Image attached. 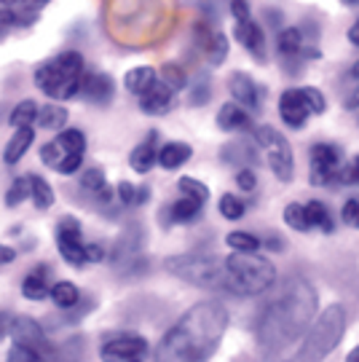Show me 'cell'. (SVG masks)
<instances>
[{
  "instance_id": "1",
  "label": "cell",
  "mask_w": 359,
  "mask_h": 362,
  "mask_svg": "<svg viewBox=\"0 0 359 362\" xmlns=\"http://www.w3.org/2000/svg\"><path fill=\"white\" fill-rule=\"evenodd\" d=\"M317 314V293L308 282L293 279L257 320V341L266 354H279L284 346L303 336Z\"/></svg>"
},
{
  "instance_id": "2",
  "label": "cell",
  "mask_w": 359,
  "mask_h": 362,
  "mask_svg": "<svg viewBox=\"0 0 359 362\" xmlns=\"http://www.w3.org/2000/svg\"><path fill=\"white\" fill-rule=\"evenodd\" d=\"M228 327V311L218 300H204L188 309L158 344L161 360H206L212 357Z\"/></svg>"
},
{
  "instance_id": "3",
  "label": "cell",
  "mask_w": 359,
  "mask_h": 362,
  "mask_svg": "<svg viewBox=\"0 0 359 362\" xmlns=\"http://www.w3.org/2000/svg\"><path fill=\"white\" fill-rule=\"evenodd\" d=\"M225 293L233 296H263L276 282V266L257 252H233L223 260Z\"/></svg>"
},
{
  "instance_id": "4",
  "label": "cell",
  "mask_w": 359,
  "mask_h": 362,
  "mask_svg": "<svg viewBox=\"0 0 359 362\" xmlns=\"http://www.w3.org/2000/svg\"><path fill=\"white\" fill-rule=\"evenodd\" d=\"M83 73H86L83 70V57L78 52H62L35 70V86L49 100L64 103V100L78 97Z\"/></svg>"
},
{
  "instance_id": "5",
  "label": "cell",
  "mask_w": 359,
  "mask_h": 362,
  "mask_svg": "<svg viewBox=\"0 0 359 362\" xmlns=\"http://www.w3.org/2000/svg\"><path fill=\"white\" fill-rule=\"evenodd\" d=\"M346 333V311L343 306H330L322 311V317L306 330L303 346L298 351V360H322L341 344V338Z\"/></svg>"
},
{
  "instance_id": "6",
  "label": "cell",
  "mask_w": 359,
  "mask_h": 362,
  "mask_svg": "<svg viewBox=\"0 0 359 362\" xmlns=\"http://www.w3.org/2000/svg\"><path fill=\"white\" fill-rule=\"evenodd\" d=\"M167 272L193 287L225 290V266L212 255H175L167 260Z\"/></svg>"
},
{
  "instance_id": "7",
  "label": "cell",
  "mask_w": 359,
  "mask_h": 362,
  "mask_svg": "<svg viewBox=\"0 0 359 362\" xmlns=\"http://www.w3.org/2000/svg\"><path fill=\"white\" fill-rule=\"evenodd\" d=\"M86 153V137L81 129H64L54 137L52 143L40 148V161L46 167H52L59 175H73L83 164Z\"/></svg>"
},
{
  "instance_id": "8",
  "label": "cell",
  "mask_w": 359,
  "mask_h": 362,
  "mask_svg": "<svg viewBox=\"0 0 359 362\" xmlns=\"http://www.w3.org/2000/svg\"><path fill=\"white\" fill-rule=\"evenodd\" d=\"M257 145L266 151V161H269L271 172L279 177L282 182H290L295 177V158H293V148L284 140L279 132L269 127V124H260L252 129Z\"/></svg>"
},
{
  "instance_id": "9",
  "label": "cell",
  "mask_w": 359,
  "mask_h": 362,
  "mask_svg": "<svg viewBox=\"0 0 359 362\" xmlns=\"http://www.w3.org/2000/svg\"><path fill=\"white\" fill-rule=\"evenodd\" d=\"M228 91H231L233 103H239L252 116H257L263 110V97L269 94L266 86H260L255 78L242 73V70L231 73V78H228Z\"/></svg>"
},
{
  "instance_id": "10",
  "label": "cell",
  "mask_w": 359,
  "mask_h": 362,
  "mask_svg": "<svg viewBox=\"0 0 359 362\" xmlns=\"http://www.w3.org/2000/svg\"><path fill=\"white\" fill-rule=\"evenodd\" d=\"M341 172V148L338 145L317 143L311 148V182L314 185H330L338 180Z\"/></svg>"
},
{
  "instance_id": "11",
  "label": "cell",
  "mask_w": 359,
  "mask_h": 362,
  "mask_svg": "<svg viewBox=\"0 0 359 362\" xmlns=\"http://www.w3.org/2000/svg\"><path fill=\"white\" fill-rule=\"evenodd\" d=\"M148 354V341L134 333H116L102 344V360L131 362Z\"/></svg>"
},
{
  "instance_id": "12",
  "label": "cell",
  "mask_w": 359,
  "mask_h": 362,
  "mask_svg": "<svg viewBox=\"0 0 359 362\" xmlns=\"http://www.w3.org/2000/svg\"><path fill=\"white\" fill-rule=\"evenodd\" d=\"M57 247L64 263L70 266H83L86 263V252H83V242H81V223L76 218H64L57 226Z\"/></svg>"
},
{
  "instance_id": "13",
  "label": "cell",
  "mask_w": 359,
  "mask_h": 362,
  "mask_svg": "<svg viewBox=\"0 0 359 362\" xmlns=\"http://www.w3.org/2000/svg\"><path fill=\"white\" fill-rule=\"evenodd\" d=\"M8 333H11L13 344H19V346L35 349L38 354H43V357H49V354H52V344H49V338H46V333H43L40 322H35L33 317H13Z\"/></svg>"
},
{
  "instance_id": "14",
  "label": "cell",
  "mask_w": 359,
  "mask_h": 362,
  "mask_svg": "<svg viewBox=\"0 0 359 362\" xmlns=\"http://www.w3.org/2000/svg\"><path fill=\"white\" fill-rule=\"evenodd\" d=\"M276 49H279V57H282L284 70H290L293 76L300 73V65H303V49H306V40H303V33L298 27H287V30H279V38H276Z\"/></svg>"
},
{
  "instance_id": "15",
  "label": "cell",
  "mask_w": 359,
  "mask_h": 362,
  "mask_svg": "<svg viewBox=\"0 0 359 362\" xmlns=\"http://www.w3.org/2000/svg\"><path fill=\"white\" fill-rule=\"evenodd\" d=\"M279 116L290 129H300L306 124V118L311 116V107H308L306 91L303 89H287L279 97Z\"/></svg>"
},
{
  "instance_id": "16",
  "label": "cell",
  "mask_w": 359,
  "mask_h": 362,
  "mask_svg": "<svg viewBox=\"0 0 359 362\" xmlns=\"http://www.w3.org/2000/svg\"><path fill=\"white\" fill-rule=\"evenodd\" d=\"M113 91H116V83L107 73H83V81H81V97L89 105H97V107H105L113 100Z\"/></svg>"
},
{
  "instance_id": "17",
  "label": "cell",
  "mask_w": 359,
  "mask_h": 362,
  "mask_svg": "<svg viewBox=\"0 0 359 362\" xmlns=\"http://www.w3.org/2000/svg\"><path fill=\"white\" fill-rule=\"evenodd\" d=\"M52 0H0V8H6L8 22L19 27H30L38 22L40 8L49 6Z\"/></svg>"
},
{
  "instance_id": "18",
  "label": "cell",
  "mask_w": 359,
  "mask_h": 362,
  "mask_svg": "<svg viewBox=\"0 0 359 362\" xmlns=\"http://www.w3.org/2000/svg\"><path fill=\"white\" fill-rule=\"evenodd\" d=\"M172 97H175V89L169 83H164V81H155L153 86L140 97L142 113H148V116H164V113H169V107H172Z\"/></svg>"
},
{
  "instance_id": "19",
  "label": "cell",
  "mask_w": 359,
  "mask_h": 362,
  "mask_svg": "<svg viewBox=\"0 0 359 362\" xmlns=\"http://www.w3.org/2000/svg\"><path fill=\"white\" fill-rule=\"evenodd\" d=\"M236 38L257 62H266V33L257 22H252V19L236 22Z\"/></svg>"
},
{
  "instance_id": "20",
  "label": "cell",
  "mask_w": 359,
  "mask_h": 362,
  "mask_svg": "<svg viewBox=\"0 0 359 362\" xmlns=\"http://www.w3.org/2000/svg\"><path fill=\"white\" fill-rule=\"evenodd\" d=\"M218 127L223 132H252V113H247L239 103H225L218 113Z\"/></svg>"
},
{
  "instance_id": "21",
  "label": "cell",
  "mask_w": 359,
  "mask_h": 362,
  "mask_svg": "<svg viewBox=\"0 0 359 362\" xmlns=\"http://www.w3.org/2000/svg\"><path fill=\"white\" fill-rule=\"evenodd\" d=\"M158 161V132H151L145 140H142L134 151H131V156H129V167L134 169V172H140V175H145V172H151L153 169V164Z\"/></svg>"
},
{
  "instance_id": "22",
  "label": "cell",
  "mask_w": 359,
  "mask_h": 362,
  "mask_svg": "<svg viewBox=\"0 0 359 362\" xmlns=\"http://www.w3.org/2000/svg\"><path fill=\"white\" fill-rule=\"evenodd\" d=\"M49 266H38L35 272H30L22 282V296L27 300H46L52 296V287H49Z\"/></svg>"
},
{
  "instance_id": "23",
  "label": "cell",
  "mask_w": 359,
  "mask_h": 362,
  "mask_svg": "<svg viewBox=\"0 0 359 362\" xmlns=\"http://www.w3.org/2000/svg\"><path fill=\"white\" fill-rule=\"evenodd\" d=\"M35 140V129L33 127H25V129H16L11 140L6 143V151H3V161L6 164H16L22 156L30 151V145Z\"/></svg>"
},
{
  "instance_id": "24",
  "label": "cell",
  "mask_w": 359,
  "mask_h": 362,
  "mask_svg": "<svg viewBox=\"0 0 359 362\" xmlns=\"http://www.w3.org/2000/svg\"><path fill=\"white\" fill-rule=\"evenodd\" d=\"M158 76H155L153 67H134V70H129L126 76H124V86H126L129 94H134V97H142L145 91L153 86Z\"/></svg>"
},
{
  "instance_id": "25",
  "label": "cell",
  "mask_w": 359,
  "mask_h": 362,
  "mask_svg": "<svg viewBox=\"0 0 359 362\" xmlns=\"http://www.w3.org/2000/svg\"><path fill=\"white\" fill-rule=\"evenodd\" d=\"M201 202H196L191 196H182L180 202H175L172 207H167V223H193V220H199L201 215Z\"/></svg>"
},
{
  "instance_id": "26",
  "label": "cell",
  "mask_w": 359,
  "mask_h": 362,
  "mask_svg": "<svg viewBox=\"0 0 359 362\" xmlns=\"http://www.w3.org/2000/svg\"><path fill=\"white\" fill-rule=\"evenodd\" d=\"M191 153L188 143H167L164 148H158V164L164 169H180L191 158Z\"/></svg>"
},
{
  "instance_id": "27",
  "label": "cell",
  "mask_w": 359,
  "mask_h": 362,
  "mask_svg": "<svg viewBox=\"0 0 359 362\" xmlns=\"http://www.w3.org/2000/svg\"><path fill=\"white\" fill-rule=\"evenodd\" d=\"M38 105L33 103V100H22V103L13 107L11 113H8V124H11L13 129H25V127H33L35 121H38Z\"/></svg>"
},
{
  "instance_id": "28",
  "label": "cell",
  "mask_w": 359,
  "mask_h": 362,
  "mask_svg": "<svg viewBox=\"0 0 359 362\" xmlns=\"http://www.w3.org/2000/svg\"><path fill=\"white\" fill-rule=\"evenodd\" d=\"M116 196H118V202L124 204V207H142L148 199H151V188L148 185H142V188H134L131 182H118V188H116Z\"/></svg>"
},
{
  "instance_id": "29",
  "label": "cell",
  "mask_w": 359,
  "mask_h": 362,
  "mask_svg": "<svg viewBox=\"0 0 359 362\" xmlns=\"http://www.w3.org/2000/svg\"><path fill=\"white\" fill-rule=\"evenodd\" d=\"M306 215H308V226H311V228H319V231H324V233L335 231V223H333V218H330V209L324 207L322 202H308Z\"/></svg>"
},
{
  "instance_id": "30",
  "label": "cell",
  "mask_w": 359,
  "mask_h": 362,
  "mask_svg": "<svg viewBox=\"0 0 359 362\" xmlns=\"http://www.w3.org/2000/svg\"><path fill=\"white\" fill-rule=\"evenodd\" d=\"M38 124H40V129H49V132L64 129V124H67V110L59 107V105L49 103L46 107L38 110Z\"/></svg>"
},
{
  "instance_id": "31",
  "label": "cell",
  "mask_w": 359,
  "mask_h": 362,
  "mask_svg": "<svg viewBox=\"0 0 359 362\" xmlns=\"http://www.w3.org/2000/svg\"><path fill=\"white\" fill-rule=\"evenodd\" d=\"M52 300L59 306V309H73L78 300H81V293H78V287L73 282H57L52 287Z\"/></svg>"
},
{
  "instance_id": "32",
  "label": "cell",
  "mask_w": 359,
  "mask_h": 362,
  "mask_svg": "<svg viewBox=\"0 0 359 362\" xmlns=\"http://www.w3.org/2000/svg\"><path fill=\"white\" fill-rule=\"evenodd\" d=\"M30 185H33V204L38 209H49L54 204V188L49 185V182L43 180V177H38V175H33L30 177Z\"/></svg>"
},
{
  "instance_id": "33",
  "label": "cell",
  "mask_w": 359,
  "mask_h": 362,
  "mask_svg": "<svg viewBox=\"0 0 359 362\" xmlns=\"http://www.w3.org/2000/svg\"><path fill=\"white\" fill-rule=\"evenodd\" d=\"M225 245L231 247L233 252H257V250H260V239H257L255 233L231 231L225 236Z\"/></svg>"
},
{
  "instance_id": "34",
  "label": "cell",
  "mask_w": 359,
  "mask_h": 362,
  "mask_svg": "<svg viewBox=\"0 0 359 362\" xmlns=\"http://www.w3.org/2000/svg\"><path fill=\"white\" fill-rule=\"evenodd\" d=\"M33 196V185H30V177H16L6 194V207H19L25 199Z\"/></svg>"
},
{
  "instance_id": "35",
  "label": "cell",
  "mask_w": 359,
  "mask_h": 362,
  "mask_svg": "<svg viewBox=\"0 0 359 362\" xmlns=\"http://www.w3.org/2000/svg\"><path fill=\"white\" fill-rule=\"evenodd\" d=\"M284 223H287L290 228H295V231H311L306 204H287V209H284Z\"/></svg>"
},
{
  "instance_id": "36",
  "label": "cell",
  "mask_w": 359,
  "mask_h": 362,
  "mask_svg": "<svg viewBox=\"0 0 359 362\" xmlns=\"http://www.w3.org/2000/svg\"><path fill=\"white\" fill-rule=\"evenodd\" d=\"M161 81H164V83H169L175 91H180V89H185V86H188V76H185V70H182L180 65H175V62H169V65L161 67Z\"/></svg>"
},
{
  "instance_id": "37",
  "label": "cell",
  "mask_w": 359,
  "mask_h": 362,
  "mask_svg": "<svg viewBox=\"0 0 359 362\" xmlns=\"http://www.w3.org/2000/svg\"><path fill=\"white\" fill-rule=\"evenodd\" d=\"M220 215L228 220H242L244 218V202L239 199V196L233 194H223V199H220Z\"/></svg>"
},
{
  "instance_id": "38",
  "label": "cell",
  "mask_w": 359,
  "mask_h": 362,
  "mask_svg": "<svg viewBox=\"0 0 359 362\" xmlns=\"http://www.w3.org/2000/svg\"><path fill=\"white\" fill-rule=\"evenodd\" d=\"M204 54L212 65H223V59L228 57V38H225L223 33H215V35H212V43H209V49H206Z\"/></svg>"
},
{
  "instance_id": "39",
  "label": "cell",
  "mask_w": 359,
  "mask_h": 362,
  "mask_svg": "<svg viewBox=\"0 0 359 362\" xmlns=\"http://www.w3.org/2000/svg\"><path fill=\"white\" fill-rule=\"evenodd\" d=\"M177 188L185 196H191V199H196V202H201V204L209 199V188H206L201 180H193V177H180Z\"/></svg>"
},
{
  "instance_id": "40",
  "label": "cell",
  "mask_w": 359,
  "mask_h": 362,
  "mask_svg": "<svg viewBox=\"0 0 359 362\" xmlns=\"http://www.w3.org/2000/svg\"><path fill=\"white\" fill-rule=\"evenodd\" d=\"M338 182H343V185H359V156H354L348 164H341Z\"/></svg>"
},
{
  "instance_id": "41",
  "label": "cell",
  "mask_w": 359,
  "mask_h": 362,
  "mask_svg": "<svg viewBox=\"0 0 359 362\" xmlns=\"http://www.w3.org/2000/svg\"><path fill=\"white\" fill-rule=\"evenodd\" d=\"M236 185L242 188L244 194H249V191H255V185H257V177H255V172L249 167H239V172H236Z\"/></svg>"
},
{
  "instance_id": "42",
  "label": "cell",
  "mask_w": 359,
  "mask_h": 362,
  "mask_svg": "<svg viewBox=\"0 0 359 362\" xmlns=\"http://www.w3.org/2000/svg\"><path fill=\"white\" fill-rule=\"evenodd\" d=\"M343 223L346 226H354V228H359V196H351L346 204H343Z\"/></svg>"
},
{
  "instance_id": "43",
  "label": "cell",
  "mask_w": 359,
  "mask_h": 362,
  "mask_svg": "<svg viewBox=\"0 0 359 362\" xmlns=\"http://www.w3.org/2000/svg\"><path fill=\"white\" fill-rule=\"evenodd\" d=\"M8 360H43V354H38L35 349H27V346H19V344H13L11 349H8Z\"/></svg>"
},
{
  "instance_id": "44",
  "label": "cell",
  "mask_w": 359,
  "mask_h": 362,
  "mask_svg": "<svg viewBox=\"0 0 359 362\" xmlns=\"http://www.w3.org/2000/svg\"><path fill=\"white\" fill-rule=\"evenodd\" d=\"M244 151H247V148H244V145H228V148H225V151H223V161H236V158H244V161H255V156L252 153H244Z\"/></svg>"
},
{
  "instance_id": "45",
  "label": "cell",
  "mask_w": 359,
  "mask_h": 362,
  "mask_svg": "<svg viewBox=\"0 0 359 362\" xmlns=\"http://www.w3.org/2000/svg\"><path fill=\"white\" fill-rule=\"evenodd\" d=\"M306 91V100H308V107H311V113L314 116H319V113H324V97H322V91H317V89H303Z\"/></svg>"
},
{
  "instance_id": "46",
  "label": "cell",
  "mask_w": 359,
  "mask_h": 362,
  "mask_svg": "<svg viewBox=\"0 0 359 362\" xmlns=\"http://www.w3.org/2000/svg\"><path fill=\"white\" fill-rule=\"evenodd\" d=\"M209 97H212V89H209V83L206 81H199L191 91V103L193 105H204L209 103Z\"/></svg>"
},
{
  "instance_id": "47",
  "label": "cell",
  "mask_w": 359,
  "mask_h": 362,
  "mask_svg": "<svg viewBox=\"0 0 359 362\" xmlns=\"http://www.w3.org/2000/svg\"><path fill=\"white\" fill-rule=\"evenodd\" d=\"M231 13L236 16V22L252 19V16H249V3H247V0H231Z\"/></svg>"
},
{
  "instance_id": "48",
  "label": "cell",
  "mask_w": 359,
  "mask_h": 362,
  "mask_svg": "<svg viewBox=\"0 0 359 362\" xmlns=\"http://www.w3.org/2000/svg\"><path fill=\"white\" fill-rule=\"evenodd\" d=\"M83 252H86V263H102L105 260L102 245H83Z\"/></svg>"
},
{
  "instance_id": "49",
  "label": "cell",
  "mask_w": 359,
  "mask_h": 362,
  "mask_svg": "<svg viewBox=\"0 0 359 362\" xmlns=\"http://www.w3.org/2000/svg\"><path fill=\"white\" fill-rule=\"evenodd\" d=\"M343 107H346V110L359 107V83H354V86L346 91V97H343Z\"/></svg>"
},
{
  "instance_id": "50",
  "label": "cell",
  "mask_w": 359,
  "mask_h": 362,
  "mask_svg": "<svg viewBox=\"0 0 359 362\" xmlns=\"http://www.w3.org/2000/svg\"><path fill=\"white\" fill-rule=\"evenodd\" d=\"M11 260H16V250L0 245V266H3V263H11Z\"/></svg>"
},
{
  "instance_id": "51",
  "label": "cell",
  "mask_w": 359,
  "mask_h": 362,
  "mask_svg": "<svg viewBox=\"0 0 359 362\" xmlns=\"http://www.w3.org/2000/svg\"><path fill=\"white\" fill-rule=\"evenodd\" d=\"M8 327H11V320H8V314H3V311H0V338L8 333Z\"/></svg>"
},
{
  "instance_id": "52",
  "label": "cell",
  "mask_w": 359,
  "mask_h": 362,
  "mask_svg": "<svg viewBox=\"0 0 359 362\" xmlns=\"http://www.w3.org/2000/svg\"><path fill=\"white\" fill-rule=\"evenodd\" d=\"M348 40H351L354 46H359V19L351 25V30H348Z\"/></svg>"
},
{
  "instance_id": "53",
  "label": "cell",
  "mask_w": 359,
  "mask_h": 362,
  "mask_svg": "<svg viewBox=\"0 0 359 362\" xmlns=\"http://www.w3.org/2000/svg\"><path fill=\"white\" fill-rule=\"evenodd\" d=\"M348 360L359 362V346H357V349H351V354H348Z\"/></svg>"
},
{
  "instance_id": "54",
  "label": "cell",
  "mask_w": 359,
  "mask_h": 362,
  "mask_svg": "<svg viewBox=\"0 0 359 362\" xmlns=\"http://www.w3.org/2000/svg\"><path fill=\"white\" fill-rule=\"evenodd\" d=\"M351 78H359V62L354 67H351Z\"/></svg>"
},
{
  "instance_id": "55",
  "label": "cell",
  "mask_w": 359,
  "mask_h": 362,
  "mask_svg": "<svg viewBox=\"0 0 359 362\" xmlns=\"http://www.w3.org/2000/svg\"><path fill=\"white\" fill-rule=\"evenodd\" d=\"M354 3H359V0H354Z\"/></svg>"
}]
</instances>
